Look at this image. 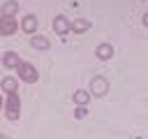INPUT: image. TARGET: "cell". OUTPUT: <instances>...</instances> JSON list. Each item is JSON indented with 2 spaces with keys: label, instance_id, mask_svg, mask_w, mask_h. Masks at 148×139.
Wrapping results in <instances>:
<instances>
[{
  "label": "cell",
  "instance_id": "1",
  "mask_svg": "<svg viewBox=\"0 0 148 139\" xmlns=\"http://www.w3.org/2000/svg\"><path fill=\"white\" fill-rule=\"evenodd\" d=\"M2 109H5V114H7V118H9V120H16V118H18V114H21V100H18V93L7 95V100H5V104H2Z\"/></svg>",
  "mask_w": 148,
  "mask_h": 139
},
{
  "label": "cell",
  "instance_id": "2",
  "mask_svg": "<svg viewBox=\"0 0 148 139\" xmlns=\"http://www.w3.org/2000/svg\"><path fill=\"white\" fill-rule=\"evenodd\" d=\"M16 70H18V79H21V81H28V83H35L37 76H39V74H37V67H35L32 63H18Z\"/></svg>",
  "mask_w": 148,
  "mask_h": 139
},
{
  "label": "cell",
  "instance_id": "3",
  "mask_svg": "<svg viewBox=\"0 0 148 139\" xmlns=\"http://www.w3.org/2000/svg\"><path fill=\"white\" fill-rule=\"evenodd\" d=\"M88 93H90L92 97H102V95H106V93H109V81H106L104 76H92Z\"/></svg>",
  "mask_w": 148,
  "mask_h": 139
},
{
  "label": "cell",
  "instance_id": "4",
  "mask_svg": "<svg viewBox=\"0 0 148 139\" xmlns=\"http://www.w3.org/2000/svg\"><path fill=\"white\" fill-rule=\"evenodd\" d=\"M23 32H28V35H32L37 28H39V21H37V16L35 14H25L23 19H21V25H18Z\"/></svg>",
  "mask_w": 148,
  "mask_h": 139
},
{
  "label": "cell",
  "instance_id": "5",
  "mask_svg": "<svg viewBox=\"0 0 148 139\" xmlns=\"http://www.w3.org/2000/svg\"><path fill=\"white\" fill-rule=\"evenodd\" d=\"M18 28L16 19H7V16H0V35H14Z\"/></svg>",
  "mask_w": 148,
  "mask_h": 139
},
{
  "label": "cell",
  "instance_id": "6",
  "mask_svg": "<svg viewBox=\"0 0 148 139\" xmlns=\"http://www.w3.org/2000/svg\"><path fill=\"white\" fill-rule=\"evenodd\" d=\"M95 56H97L99 60H109V58L113 56V46H111V44H106V42H102V44H97Z\"/></svg>",
  "mask_w": 148,
  "mask_h": 139
},
{
  "label": "cell",
  "instance_id": "7",
  "mask_svg": "<svg viewBox=\"0 0 148 139\" xmlns=\"http://www.w3.org/2000/svg\"><path fill=\"white\" fill-rule=\"evenodd\" d=\"M18 14V2L16 0H7L5 5H2V14L0 16H7V19H14Z\"/></svg>",
  "mask_w": 148,
  "mask_h": 139
},
{
  "label": "cell",
  "instance_id": "8",
  "mask_svg": "<svg viewBox=\"0 0 148 139\" xmlns=\"http://www.w3.org/2000/svg\"><path fill=\"white\" fill-rule=\"evenodd\" d=\"M53 30H56L58 35H67V32H69V21H67L65 16H56V19H53Z\"/></svg>",
  "mask_w": 148,
  "mask_h": 139
},
{
  "label": "cell",
  "instance_id": "9",
  "mask_svg": "<svg viewBox=\"0 0 148 139\" xmlns=\"http://www.w3.org/2000/svg\"><path fill=\"white\" fill-rule=\"evenodd\" d=\"M30 46H32V49H37V51H46L51 44H49V39H46L44 35H35V37L30 39Z\"/></svg>",
  "mask_w": 148,
  "mask_h": 139
},
{
  "label": "cell",
  "instance_id": "10",
  "mask_svg": "<svg viewBox=\"0 0 148 139\" xmlns=\"http://www.w3.org/2000/svg\"><path fill=\"white\" fill-rule=\"evenodd\" d=\"M18 53H14V51H7L5 56H2V65L5 67H9V70H14V67H18Z\"/></svg>",
  "mask_w": 148,
  "mask_h": 139
},
{
  "label": "cell",
  "instance_id": "11",
  "mask_svg": "<svg viewBox=\"0 0 148 139\" xmlns=\"http://www.w3.org/2000/svg\"><path fill=\"white\" fill-rule=\"evenodd\" d=\"M72 100H74L76 107H86V104L90 102V93H88V90H74Z\"/></svg>",
  "mask_w": 148,
  "mask_h": 139
},
{
  "label": "cell",
  "instance_id": "12",
  "mask_svg": "<svg viewBox=\"0 0 148 139\" xmlns=\"http://www.w3.org/2000/svg\"><path fill=\"white\" fill-rule=\"evenodd\" d=\"M88 28H90V23H88L86 19H76V21H72V23H69V30H72V32H76V35L86 32Z\"/></svg>",
  "mask_w": 148,
  "mask_h": 139
},
{
  "label": "cell",
  "instance_id": "13",
  "mask_svg": "<svg viewBox=\"0 0 148 139\" xmlns=\"http://www.w3.org/2000/svg\"><path fill=\"white\" fill-rule=\"evenodd\" d=\"M2 88H5V93H7V95L18 93V81H16L14 76H5V79H2Z\"/></svg>",
  "mask_w": 148,
  "mask_h": 139
},
{
  "label": "cell",
  "instance_id": "14",
  "mask_svg": "<svg viewBox=\"0 0 148 139\" xmlns=\"http://www.w3.org/2000/svg\"><path fill=\"white\" fill-rule=\"evenodd\" d=\"M86 114H88L86 107H76V109H74V116H76V118H86Z\"/></svg>",
  "mask_w": 148,
  "mask_h": 139
},
{
  "label": "cell",
  "instance_id": "15",
  "mask_svg": "<svg viewBox=\"0 0 148 139\" xmlns=\"http://www.w3.org/2000/svg\"><path fill=\"white\" fill-rule=\"evenodd\" d=\"M143 25H146V28H148V12H146V14H143Z\"/></svg>",
  "mask_w": 148,
  "mask_h": 139
},
{
  "label": "cell",
  "instance_id": "16",
  "mask_svg": "<svg viewBox=\"0 0 148 139\" xmlns=\"http://www.w3.org/2000/svg\"><path fill=\"white\" fill-rule=\"evenodd\" d=\"M0 139H9V137H7V134H2V132H0Z\"/></svg>",
  "mask_w": 148,
  "mask_h": 139
},
{
  "label": "cell",
  "instance_id": "17",
  "mask_svg": "<svg viewBox=\"0 0 148 139\" xmlns=\"http://www.w3.org/2000/svg\"><path fill=\"white\" fill-rule=\"evenodd\" d=\"M2 104H5V102H2V100H0V109H2Z\"/></svg>",
  "mask_w": 148,
  "mask_h": 139
}]
</instances>
